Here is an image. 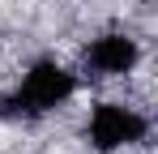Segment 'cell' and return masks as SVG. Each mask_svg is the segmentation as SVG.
Masks as SVG:
<instances>
[{"label":"cell","instance_id":"7a4b0ae2","mask_svg":"<svg viewBox=\"0 0 158 154\" xmlns=\"http://www.w3.org/2000/svg\"><path fill=\"white\" fill-rule=\"evenodd\" d=\"M145 116H137L132 107H120V103H98L94 116H90V141L94 150H120V146H132L145 137Z\"/></svg>","mask_w":158,"mask_h":154},{"label":"cell","instance_id":"3957f363","mask_svg":"<svg viewBox=\"0 0 158 154\" xmlns=\"http://www.w3.org/2000/svg\"><path fill=\"white\" fill-rule=\"evenodd\" d=\"M137 43H132L128 34H103V39H94L90 47H85V69L94 77H115V73H128L132 64H137Z\"/></svg>","mask_w":158,"mask_h":154},{"label":"cell","instance_id":"6da1fadb","mask_svg":"<svg viewBox=\"0 0 158 154\" xmlns=\"http://www.w3.org/2000/svg\"><path fill=\"white\" fill-rule=\"evenodd\" d=\"M73 86H77V81H73V73H69L64 64L39 60L26 73V81H22L13 94L0 99V116H9V120H34V116L60 107V103L73 94Z\"/></svg>","mask_w":158,"mask_h":154}]
</instances>
